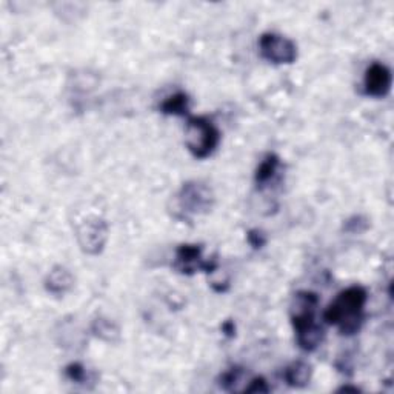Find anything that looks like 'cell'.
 Instances as JSON below:
<instances>
[{"instance_id": "cell-1", "label": "cell", "mask_w": 394, "mask_h": 394, "mask_svg": "<svg viewBox=\"0 0 394 394\" xmlns=\"http://www.w3.org/2000/svg\"><path fill=\"white\" fill-rule=\"evenodd\" d=\"M319 296L313 291H299L292 297L290 319L296 332V342L300 350L314 351L324 342V328L316 322Z\"/></svg>"}, {"instance_id": "cell-2", "label": "cell", "mask_w": 394, "mask_h": 394, "mask_svg": "<svg viewBox=\"0 0 394 394\" xmlns=\"http://www.w3.org/2000/svg\"><path fill=\"white\" fill-rule=\"evenodd\" d=\"M368 292L361 285L348 287L336 296V299L324 311V320L336 325L344 336H353L363 324V311Z\"/></svg>"}, {"instance_id": "cell-3", "label": "cell", "mask_w": 394, "mask_h": 394, "mask_svg": "<svg viewBox=\"0 0 394 394\" xmlns=\"http://www.w3.org/2000/svg\"><path fill=\"white\" fill-rule=\"evenodd\" d=\"M221 143V131L207 117H190L185 125V146L196 159H207Z\"/></svg>"}, {"instance_id": "cell-4", "label": "cell", "mask_w": 394, "mask_h": 394, "mask_svg": "<svg viewBox=\"0 0 394 394\" xmlns=\"http://www.w3.org/2000/svg\"><path fill=\"white\" fill-rule=\"evenodd\" d=\"M216 202L214 192L207 183L191 180L183 183L177 195V205L183 214L202 216L213 209Z\"/></svg>"}, {"instance_id": "cell-5", "label": "cell", "mask_w": 394, "mask_h": 394, "mask_svg": "<svg viewBox=\"0 0 394 394\" xmlns=\"http://www.w3.org/2000/svg\"><path fill=\"white\" fill-rule=\"evenodd\" d=\"M76 237L80 250L89 256L104 251L108 241V224L104 217L89 214L76 225Z\"/></svg>"}, {"instance_id": "cell-6", "label": "cell", "mask_w": 394, "mask_h": 394, "mask_svg": "<svg viewBox=\"0 0 394 394\" xmlns=\"http://www.w3.org/2000/svg\"><path fill=\"white\" fill-rule=\"evenodd\" d=\"M261 56L274 65H288L297 59V47L291 39L278 33H263L259 39Z\"/></svg>"}, {"instance_id": "cell-7", "label": "cell", "mask_w": 394, "mask_h": 394, "mask_svg": "<svg viewBox=\"0 0 394 394\" xmlns=\"http://www.w3.org/2000/svg\"><path fill=\"white\" fill-rule=\"evenodd\" d=\"M202 245H191V243H183L176 250V256H174L173 267L180 274H187L191 276L200 270L207 273H213L217 268V262L213 261H205L202 258Z\"/></svg>"}, {"instance_id": "cell-8", "label": "cell", "mask_w": 394, "mask_h": 394, "mask_svg": "<svg viewBox=\"0 0 394 394\" xmlns=\"http://www.w3.org/2000/svg\"><path fill=\"white\" fill-rule=\"evenodd\" d=\"M393 85L391 70L381 62H373L366 68L363 77V93L370 97H385L388 96Z\"/></svg>"}, {"instance_id": "cell-9", "label": "cell", "mask_w": 394, "mask_h": 394, "mask_svg": "<svg viewBox=\"0 0 394 394\" xmlns=\"http://www.w3.org/2000/svg\"><path fill=\"white\" fill-rule=\"evenodd\" d=\"M72 287H75V278L65 267H60V265L54 267L45 279V290L54 296L67 295Z\"/></svg>"}, {"instance_id": "cell-10", "label": "cell", "mask_w": 394, "mask_h": 394, "mask_svg": "<svg viewBox=\"0 0 394 394\" xmlns=\"http://www.w3.org/2000/svg\"><path fill=\"white\" fill-rule=\"evenodd\" d=\"M311 376H313V368L311 365L304 361H296L290 363L283 370V379L292 388H304L310 383Z\"/></svg>"}, {"instance_id": "cell-11", "label": "cell", "mask_w": 394, "mask_h": 394, "mask_svg": "<svg viewBox=\"0 0 394 394\" xmlns=\"http://www.w3.org/2000/svg\"><path fill=\"white\" fill-rule=\"evenodd\" d=\"M279 167H280V159L278 154L270 153L265 155L263 160L259 163V167H258V170H256V174H254L256 185H258L259 188L267 187L268 183L274 179V176L278 174Z\"/></svg>"}, {"instance_id": "cell-12", "label": "cell", "mask_w": 394, "mask_h": 394, "mask_svg": "<svg viewBox=\"0 0 394 394\" xmlns=\"http://www.w3.org/2000/svg\"><path fill=\"white\" fill-rule=\"evenodd\" d=\"M160 113L168 116H188L190 113V97L187 93H174L168 97H165L163 102L159 106Z\"/></svg>"}, {"instance_id": "cell-13", "label": "cell", "mask_w": 394, "mask_h": 394, "mask_svg": "<svg viewBox=\"0 0 394 394\" xmlns=\"http://www.w3.org/2000/svg\"><path fill=\"white\" fill-rule=\"evenodd\" d=\"M91 332L99 339H102L104 342L108 344H116L121 341V329L106 317H97L93 320V325H91Z\"/></svg>"}, {"instance_id": "cell-14", "label": "cell", "mask_w": 394, "mask_h": 394, "mask_svg": "<svg viewBox=\"0 0 394 394\" xmlns=\"http://www.w3.org/2000/svg\"><path fill=\"white\" fill-rule=\"evenodd\" d=\"M242 378V370L237 368V366H233V368L226 370L221 378H219V385H221V388L225 391H233L236 388L237 382L241 381Z\"/></svg>"}, {"instance_id": "cell-15", "label": "cell", "mask_w": 394, "mask_h": 394, "mask_svg": "<svg viewBox=\"0 0 394 394\" xmlns=\"http://www.w3.org/2000/svg\"><path fill=\"white\" fill-rule=\"evenodd\" d=\"M65 374H67V378L72 382H76V383H84L88 378V374H87V368L82 363L79 362H72L70 363L67 368H65Z\"/></svg>"}, {"instance_id": "cell-16", "label": "cell", "mask_w": 394, "mask_h": 394, "mask_svg": "<svg viewBox=\"0 0 394 394\" xmlns=\"http://www.w3.org/2000/svg\"><path fill=\"white\" fill-rule=\"evenodd\" d=\"M268 382L263 378H254L250 381L248 387H245V393H268Z\"/></svg>"}, {"instance_id": "cell-17", "label": "cell", "mask_w": 394, "mask_h": 394, "mask_svg": "<svg viewBox=\"0 0 394 394\" xmlns=\"http://www.w3.org/2000/svg\"><path fill=\"white\" fill-rule=\"evenodd\" d=\"M248 242H250V245L253 246V248H262V246L267 243V239H265V234L262 233V231H259V230H251V231H248Z\"/></svg>"}, {"instance_id": "cell-18", "label": "cell", "mask_w": 394, "mask_h": 394, "mask_svg": "<svg viewBox=\"0 0 394 394\" xmlns=\"http://www.w3.org/2000/svg\"><path fill=\"white\" fill-rule=\"evenodd\" d=\"M222 328H224V332H225V334H228V336H234L236 328H234V324H233V322H225Z\"/></svg>"}, {"instance_id": "cell-19", "label": "cell", "mask_w": 394, "mask_h": 394, "mask_svg": "<svg viewBox=\"0 0 394 394\" xmlns=\"http://www.w3.org/2000/svg\"><path fill=\"white\" fill-rule=\"evenodd\" d=\"M342 391H345V393H346V391H351V393H359L361 390H359V388H357V387H350V385H344V387H341V388H339V390H337V393H342Z\"/></svg>"}]
</instances>
